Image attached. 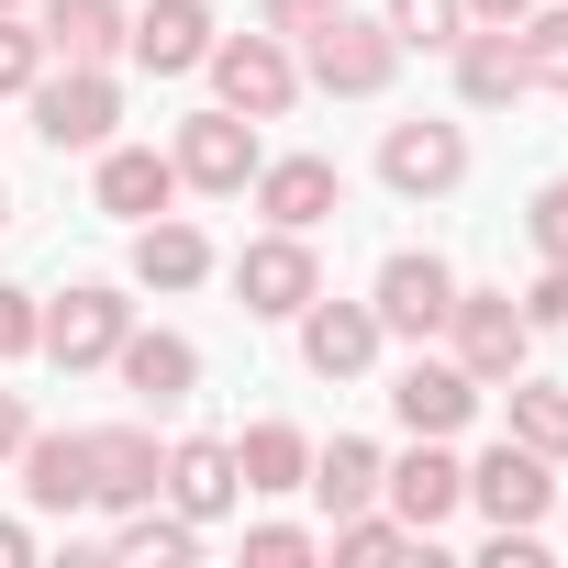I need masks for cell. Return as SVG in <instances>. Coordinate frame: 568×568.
Instances as JSON below:
<instances>
[{"label": "cell", "mask_w": 568, "mask_h": 568, "mask_svg": "<svg viewBox=\"0 0 568 568\" xmlns=\"http://www.w3.org/2000/svg\"><path fill=\"white\" fill-rule=\"evenodd\" d=\"M313 57H302V79L313 90H335V101H379L390 79H402V34L379 23V12H346V0H335V12L302 34Z\"/></svg>", "instance_id": "obj_1"}, {"label": "cell", "mask_w": 568, "mask_h": 568, "mask_svg": "<svg viewBox=\"0 0 568 568\" xmlns=\"http://www.w3.org/2000/svg\"><path fill=\"white\" fill-rule=\"evenodd\" d=\"M212 90H223V112H245V123H278L302 101V57L278 45V34H212Z\"/></svg>", "instance_id": "obj_2"}, {"label": "cell", "mask_w": 568, "mask_h": 568, "mask_svg": "<svg viewBox=\"0 0 568 568\" xmlns=\"http://www.w3.org/2000/svg\"><path fill=\"white\" fill-rule=\"evenodd\" d=\"M446 335H457V368H468L479 390H501V379L535 357V324H524L513 291H457V302H446Z\"/></svg>", "instance_id": "obj_3"}, {"label": "cell", "mask_w": 568, "mask_h": 568, "mask_svg": "<svg viewBox=\"0 0 568 568\" xmlns=\"http://www.w3.org/2000/svg\"><path fill=\"white\" fill-rule=\"evenodd\" d=\"M313 291H324V256H313V234H291V223H267V234L234 256V302L267 313V324H291Z\"/></svg>", "instance_id": "obj_4"}, {"label": "cell", "mask_w": 568, "mask_h": 568, "mask_svg": "<svg viewBox=\"0 0 568 568\" xmlns=\"http://www.w3.org/2000/svg\"><path fill=\"white\" fill-rule=\"evenodd\" d=\"M123 335H134V302L112 291V278H79L68 302H45V335H34V346H45L57 368H112Z\"/></svg>", "instance_id": "obj_5"}, {"label": "cell", "mask_w": 568, "mask_h": 568, "mask_svg": "<svg viewBox=\"0 0 568 568\" xmlns=\"http://www.w3.org/2000/svg\"><path fill=\"white\" fill-rule=\"evenodd\" d=\"M168 168H179V190H212V201H234V190L256 179V123L212 101V112H190V123H179Z\"/></svg>", "instance_id": "obj_6"}, {"label": "cell", "mask_w": 568, "mask_h": 568, "mask_svg": "<svg viewBox=\"0 0 568 568\" xmlns=\"http://www.w3.org/2000/svg\"><path fill=\"white\" fill-rule=\"evenodd\" d=\"M446 302H457V267L446 256H424V245H402V256H379V291H368V313H379V335H446Z\"/></svg>", "instance_id": "obj_7"}, {"label": "cell", "mask_w": 568, "mask_h": 568, "mask_svg": "<svg viewBox=\"0 0 568 568\" xmlns=\"http://www.w3.org/2000/svg\"><path fill=\"white\" fill-rule=\"evenodd\" d=\"M34 101V134L68 156V145H112V123H123V90H112V68H68V79H34L23 90Z\"/></svg>", "instance_id": "obj_8"}, {"label": "cell", "mask_w": 568, "mask_h": 568, "mask_svg": "<svg viewBox=\"0 0 568 568\" xmlns=\"http://www.w3.org/2000/svg\"><path fill=\"white\" fill-rule=\"evenodd\" d=\"M379 179H390L402 201H446V190L468 179V134H457V123H390V134H379Z\"/></svg>", "instance_id": "obj_9"}, {"label": "cell", "mask_w": 568, "mask_h": 568, "mask_svg": "<svg viewBox=\"0 0 568 568\" xmlns=\"http://www.w3.org/2000/svg\"><path fill=\"white\" fill-rule=\"evenodd\" d=\"M291 324H302V368H313V379H368V368H379V313H368V302H324V291H313Z\"/></svg>", "instance_id": "obj_10"}, {"label": "cell", "mask_w": 568, "mask_h": 568, "mask_svg": "<svg viewBox=\"0 0 568 568\" xmlns=\"http://www.w3.org/2000/svg\"><path fill=\"white\" fill-rule=\"evenodd\" d=\"M379 501H390L413 535H435V524L468 501V468L446 457V435H413V457H390V468H379Z\"/></svg>", "instance_id": "obj_11"}, {"label": "cell", "mask_w": 568, "mask_h": 568, "mask_svg": "<svg viewBox=\"0 0 568 568\" xmlns=\"http://www.w3.org/2000/svg\"><path fill=\"white\" fill-rule=\"evenodd\" d=\"M557 457H535L524 435H501L479 468H468V501L490 513V524H546V501H557V479H546Z\"/></svg>", "instance_id": "obj_12"}, {"label": "cell", "mask_w": 568, "mask_h": 568, "mask_svg": "<svg viewBox=\"0 0 568 568\" xmlns=\"http://www.w3.org/2000/svg\"><path fill=\"white\" fill-rule=\"evenodd\" d=\"M156 479H168V446H156L145 424H101V435H90V501H101V513L156 501Z\"/></svg>", "instance_id": "obj_13"}, {"label": "cell", "mask_w": 568, "mask_h": 568, "mask_svg": "<svg viewBox=\"0 0 568 568\" xmlns=\"http://www.w3.org/2000/svg\"><path fill=\"white\" fill-rule=\"evenodd\" d=\"M156 490H168V513H190V524H223V513L245 501V479H234V446H223V435H179Z\"/></svg>", "instance_id": "obj_14"}, {"label": "cell", "mask_w": 568, "mask_h": 568, "mask_svg": "<svg viewBox=\"0 0 568 568\" xmlns=\"http://www.w3.org/2000/svg\"><path fill=\"white\" fill-rule=\"evenodd\" d=\"M123 45H134L145 79H190L212 57V12H201V0H145V12L123 23Z\"/></svg>", "instance_id": "obj_15"}, {"label": "cell", "mask_w": 568, "mask_h": 568, "mask_svg": "<svg viewBox=\"0 0 568 568\" xmlns=\"http://www.w3.org/2000/svg\"><path fill=\"white\" fill-rule=\"evenodd\" d=\"M112 368H123V390H134L145 413H179V402L201 390V346H190V335H168V324H156V335H123V346H112Z\"/></svg>", "instance_id": "obj_16"}, {"label": "cell", "mask_w": 568, "mask_h": 568, "mask_svg": "<svg viewBox=\"0 0 568 568\" xmlns=\"http://www.w3.org/2000/svg\"><path fill=\"white\" fill-rule=\"evenodd\" d=\"M390 413H402V435H457V424L479 413V379H468L457 357H413V368L390 379Z\"/></svg>", "instance_id": "obj_17"}, {"label": "cell", "mask_w": 568, "mask_h": 568, "mask_svg": "<svg viewBox=\"0 0 568 568\" xmlns=\"http://www.w3.org/2000/svg\"><path fill=\"white\" fill-rule=\"evenodd\" d=\"M335 201H346L335 156H256V212H267V223H291V234H313V223H324Z\"/></svg>", "instance_id": "obj_18"}, {"label": "cell", "mask_w": 568, "mask_h": 568, "mask_svg": "<svg viewBox=\"0 0 568 568\" xmlns=\"http://www.w3.org/2000/svg\"><path fill=\"white\" fill-rule=\"evenodd\" d=\"M90 201H101L112 223H156V212L179 201V168H168L156 145H101V179H90Z\"/></svg>", "instance_id": "obj_19"}, {"label": "cell", "mask_w": 568, "mask_h": 568, "mask_svg": "<svg viewBox=\"0 0 568 568\" xmlns=\"http://www.w3.org/2000/svg\"><path fill=\"white\" fill-rule=\"evenodd\" d=\"M457 101H468V112L524 101V45H513V23H468V34H457Z\"/></svg>", "instance_id": "obj_20"}, {"label": "cell", "mask_w": 568, "mask_h": 568, "mask_svg": "<svg viewBox=\"0 0 568 568\" xmlns=\"http://www.w3.org/2000/svg\"><path fill=\"white\" fill-rule=\"evenodd\" d=\"M134 278H145V291H201V278H212V234L179 223V212L134 223Z\"/></svg>", "instance_id": "obj_21"}, {"label": "cell", "mask_w": 568, "mask_h": 568, "mask_svg": "<svg viewBox=\"0 0 568 568\" xmlns=\"http://www.w3.org/2000/svg\"><path fill=\"white\" fill-rule=\"evenodd\" d=\"M23 501L34 513H79L90 501V435H23Z\"/></svg>", "instance_id": "obj_22"}, {"label": "cell", "mask_w": 568, "mask_h": 568, "mask_svg": "<svg viewBox=\"0 0 568 568\" xmlns=\"http://www.w3.org/2000/svg\"><path fill=\"white\" fill-rule=\"evenodd\" d=\"M123 23H134L123 0H45V23H34V34H45V57H68V68H101V57L123 45Z\"/></svg>", "instance_id": "obj_23"}, {"label": "cell", "mask_w": 568, "mask_h": 568, "mask_svg": "<svg viewBox=\"0 0 568 568\" xmlns=\"http://www.w3.org/2000/svg\"><path fill=\"white\" fill-rule=\"evenodd\" d=\"M379 468H390V457H379L368 435H335V446H313V479H302V490H313L324 513H368V501H379Z\"/></svg>", "instance_id": "obj_24"}, {"label": "cell", "mask_w": 568, "mask_h": 568, "mask_svg": "<svg viewBox=\"0 0 568 568\" xmlns=\"http://www.w3.org/2000/svg\"><path fill=\"white\" fill-rule=\"evenodd\" d=\"M234 479L245 490H302L313 479V435L302 424H245L234 435Z\"/></svg>", "instance_id": "obj_25"}, {"label": "cell", "mask_w": 568, "mask_h": 568, "mask_svg": "<svg viewBox=\"0 0 568 568\" xmlns=\"http://www.w3.org/2000/svg\"><path fill=\"white\" fill-rule=\"evenodd\" d=\"M112 557H123V568H190V557H201V524H190V513L134 501V513H123V535H112Z\"/></svg>", "instance_id": "obj_26"}, {"label": "cell", "mask_w": 568, "mask_h": 568, "mask_svg": "<svg viewBox=\"0 0 568 568\" xmlns=\"http://www.w3.org/2000/svg\"><path fill=\"white\" fill-rule=\"evenodd\" d=\"M424 546H435V535H413V524L379 513V501H368V513H335V568H390V557H424Z\"/></svg>", "instance_id": "obj_27"}, {"label": "cell", "mask_w": 568, "mask_h": 568, "mask_svg": "<svg viewBox=\"0 0 568 568\" xmlns=\"http://www.w3.org/2000/svg\"><path fill=\"white\" fill-rule=\"evenodd\" d=\"M501 390H513V435H524L535 457H568V379H524V368H513Z\"/></svg>", "instance_id": "obj_28"}, {"label": "cell", "mask_w": 568, "mask_h": 568, "mask_svg": "<svg viewBox=\"0 0 568 568\" xmlns=\"http://www.w3.org/2000/svg\"><path fill=\"white\" fill-rule=\"evenodd\" d=\"M513 45H524V90H568V12L535 0V12L513 23Z\"/></svg>", "instance_id": "obj_29"}, {"label": "cell", "mask_w": 568, "mask_h": 568, "mask_svg": "<svg viewBox=\"0 0 568 568\" xmlns=\"http://www.w3.org/2000/svg\"><path fill=\"white\" fill-rule=\"evenodd\" d=\"M379 23L402 34V57H413V45H457V34H468V0H390Z\"/></svg>", "instance_id": "obj_30"}, {"label": "cell", "mask_w": 568, "mask_h": 568, "mask_svg": "<svg viewBox=\"0 0 568 568\" xmlns=\"http://www.w3.org/2000/svg\"><path fill=\"white\" fill-rule=\"evenodd\" d=\"M57 57H45V34L23 23V12H0V101H12V90H34Z\"/></svg>", "instance_id": "obj_31"}, {"label": "cell", "mask_w": 568, "mask_h": 568, "mask_svg": "<svg viewBox=\"0 0 568 568\" xmlns=\"http://www.w3.org/2000/svg\"><path fill=\"white\" fill-rule=\"evenodd\" d=\"M524 234H535V256H557V267H568V179H546V190L524 201Z\"/></svg>", "instance_id": "obj_32"}, {"label": "cell", "mask_w": 568, "mask_h": 568, "mask_svg": "<svg viewBox=\"0 0 568 568\" xmlns=\"http://www.w3.org/2000/svg\"><path fill=\"white\" fill-rule=\"evenodd\" d=\"M34 335H45V302L0 278V357H34Z\"/></svg>", "instance_id": "obj_33"}, {"label": "cell", "mask_w": 568, "mask_h": 568, "mask_svg": "<svg viewBox=\"0 0 568 568\" xmlns=\"http://www.w3.org/2000/svg\"><path fill=\"white\" fill-rule=\"evenodd\" d=\"M245 557H256V568H302V557H313V535H302V524H256V535H245Z\"/></svg>", "instance_id": "obj_34"}, {"label": "cell", "mask_w": 568, "mask_h": 568, "mask_svg": "<svg viewBox=\"0 0 568 568\" xmlns=\"http://www.w3.org/2000/svg\"><path fill=\"white\" fill-rule=\"evenodd\" d=\"M524 324H568V267H557V256H546V278L524 291Z\"/></svg>", "instance_id": "obj_35"}, {"label": "cell", "mask_w": 568, "mask_h": 568, "mask_svg": "<svg viewBox=\"0 0 568 568\" xmlns=\"http://www.w3.org/2000/svg\"><path fill=\"white\" fill-rule=\"evenodd\" d=\"M324 12H335V0H256V23H267V34H313Z\"/></svg>", "instance_id": "obj_36"}, {"label": "cell", "mask_w": 568, "mask_h": 568, "mask_svg": "<svg viewBox=\"0 0 568 568\" xmlns=\"http://www.w3.org/2000/svg\"><path fill=\"white\" fill-rule=\"evenodd\" d=\"M23 435H34V413H23V390H0V457H23Z\"/></svg>", "instance_id": "obj_37"}, {"label": "cell", "mask_w": 568, "mask_h": 568, "mask_svg": "<svg viewBox=\"0 0 568 568\" xmlns=\"http://www.w3.org/2000/svg\"><path fill=\"white\" fill-rule=\"evenodd\" d=\"M34 557V524H12V513H0V568H23Z\"/></svg>", "instance_id": "obj_38"}, {"label": "cell", "mask_w": 568, "mask_h": 568, "mask_svg": "<svg viewBox=\"0 0 568 568\" xmlns=\"http://www.w3.org/2000/svg\"><path fill=\"white\" fill-rule=\"evenodd\" d=\"M535 0H468V23H524Z\"/></svg>", "instance_id": "obj_39"}, {"label": "cell", "mask_w": 568, "mask_h": 568, "mask_svg": "<svg viewBox=\"0 0 568 568\" xmlns=\"http://www.w3.org/2000/svg\"><path fill=\"white\" fill-rule=\"evenodd\" d=\"M0 223H12V190H0Z\"/></svg>", "instance_id": "obj_40"}, {"label": "cell", "mask_w": 568, "mask_h": 568, "mask_svg": "<svg viewBox=\"0 0 568 568\" xmlns=\"http://www.w3.org/2000/svg\"><path fill=\"white\" fill-rule=\"evenodd\" d=\"M0 12H23V0H0Z\"/></svg>", "instance_id": "obj_41"}]
</instances>
